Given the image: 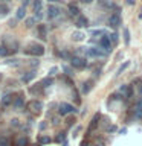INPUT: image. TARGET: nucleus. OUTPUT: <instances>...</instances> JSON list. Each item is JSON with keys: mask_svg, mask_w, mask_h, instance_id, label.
<instances>
[{"mask_svg": "<svg viewBox=\"0 0 142 146\" xmlns=\"http://www.w3.org/2000/svg\"><path fill=\"white\" fill-rule=\"evenodd\" d=\"M38 141L41 145H48V143H50V137H48V135H41L40 139H38Z\"/></svg>", "mask_w": 142, "mask_h": 146, "instance_id": "obj_20", "label": "nucleus"}, {"mask_svg": "<svg viewBox=\"0 0 142 146\" xmlns=\"http://www.w3.org/2000/svg\"><path fill=\"white\" fill-rule=\"evenodd\" d=\"M0 146H9V139L8 137H0Z\"/></svg>", "mask_w": 142, "mask_h": 146, "instance_id": "obj_26", "label": "nucleus"}, {"mask_svg": "<svg viewBox=\"0 0 142 146\" xmlns=\"http://www.w3.org/2000/svg\"><path fill=\"white\" fill-rule=\"evenodd\" d=\"M25 23H26V26H27V27H32V26L35 25V18H32V17H31V18H26V21H25Z\"/></svg>", "mask_w": 142, "mask_h": 146, "instance_id": "obj_28", "label": "nucleus"}, {"mask_svg": "<svg viewBox=\"0 0 142 146\" xmlns=\"http://www.w3.org/2000/svg\"><path fill=\"white\" fill-rule=\"evenodd\" d=\"M109 36H110V41H113V43H118V36H119V35L116 34V32H113V34L109 35Z\"/></svg>", "mask_w": 142, "mask_h": 146, "instance_id": "obj_31", "label": "nucleus"}, {"mask_svg": "<svg viewBox=\"0 0 142 146\" xmlns=\"http://www.w3.org/2000/svg\"><path fill=\"white\" fill-rule=\"evenodd\" d=\"M12 99H14L12 94H5L3 99H2V107H8V105H11L12 104Z\"/></svg>", "mask_w": 142, "mask_h": 146, "instance_id": "obj_13", "label": "nucleus"}, {"mask_svg": "<svg viewBox=\"0 0 142 146\" xmlns=\"http://www.w3.org/2000/svg\"><path fill=\"white\" fill-rule=\"evenodd\" d=\"M82 2H84V3H92L93 0H82Z\"/></svg>", "mask_w": 142, "mask_h": 146, "instance_id": "obj_42", "label": "nucleus"}, {"mask_svg": "<svg viewBox=\"0 0 142 146\" xmlns=\"http://www.w3.org/2000/svg\"><path fill=\"white\" fill-rule=\"evenodd\" d=\"M64 72H66L67 75H72V70H70V68H69V67H64Z\"/></svg>", "mask_w": 142, "mask_h": 146, "instance_id": "obj_38", "label": "nucleus"}, {"mask_svg": "<svg viewBox=\"0 0 142 146\" xmlns=\"http://www.w3.org/2000/svg\"><path fill=\"white\" fill-rule=\"evenodd\" d=\"M76 110L72 107L70 104H60V107H58V114L60 116H66V114H69V113H75Z\"/></svg>", "mask_w": 142, "mask_h": 146, "instance_id": "obj_2", "label": "nucleus"}, {"mask_svg": "<svg viewBox=\"0 0 142 146\" xmlns=\"http://www.w3.org/2000/svg\"><path fill=\"white\" fill-rule=\"evenodd\" d=\"M92 34H93L95 36H98V35H104V31H93Z\"/></svg>", "mask_w": 142, "mask_h": 146, "instance_id": "obj_34", "label": "nucleus"}, {"mask_svg": "<svg viewBox=\"0 0 142 146\" xmlns=\"http://www.w3.org/2000/svg\"><path fill=\"white\" fill-rule=\"evenodd\" d=\"M35 146H40V145H35Z\"/></svg>", "mask_w": 142, "mask_h": 146, "instance_id": "obj_48", "label": "nucleus"}, {"mask_svg": "<svg viewBox=\"0 0 142 146\" xmlns=\"http://www.w3.org/2000/svg\"><path fill=\"white\" fill-rule=\"evenodd\" d=\"M11 125H14V126H18V120H17V119H14V120H11Z\"/></svg>", "mask_w": 142, "mask_h": 146, "instance_id": "obj_37", "label": "nucleus"}, {"mask_svg": "<svg viewBox=\"0 0 142 146\" xmlns=\"http://www.w3.org/2000/svg\"><path fill=\"white\" fill-rule=\"evenodd\" d=\"M27 55H34V56H41L44 55V47L41 44H37V43H31L27 46V49L25 50Z\"/></svg>", "mask_w": 142, "mask_h": 146, "instance_id": "obj_1", "label": "nucleus"}, {"mask_svg": "<svg viewBox=\"0 0 142 146\" xmlns=\"http://www.w3.org/2000/svg\"><path fill=\"white\" fill-rule=\"evenodd\" d=\"M69 12L72 15H80V9H78L76 5H69Z\"/></svg>", "mask_w": 142, "mask_h": 146, "instance_id": "obj_17", "label": "nucleus"}, {"mask_svg": "<svg viewBox=\"0 0 142 146\" xmlns=\"http://www.w3.org/2000/svg\"><path fill=\"white\" fill-rule=\"evenodd\" d=\"M9 26H11V27H14V26H15V21H14V20H11V21H9Z\"/></svg>", "mask_w": 142, "mask_h": 146, "instance_id": "obj_41", "label": "nucleus"}, {"mask_svg": "<svg viewBox=\"0 0 142 146\" xmlns=\"http://www.w3.org/2000/svg\"><path fill=\"white\" fill-rule=\"evenodd\" d=\"M64 137H66V135H64V132H61V134H58V137H57V141H58V143H61V141L64 140Z\"/></svg>", "mask_w": 142, "mask_h": 146, "instance_id": "obj_32", "label": "nucleus"}, {"mask_svg": "<svg viewBox=\"0 0 142 146\" xmlns=\"http://www.w3.org/2000/svg\"><path fill=\"white\" fill-rule=\"evenodd\" d=\"M99 114H95V117L92 119V123H90V126H89V132H92L96 128V125H98V120H99Z\"/></svg>", "mask_w": 142, "mask_h": 146, "instance_id": "obj_14", "label": "nucleus"}, {"mask_svg": "<svg viewBox=\"0 0 142 146\" xmlns=\"http://www.w3.org/2000/svg\"><path fill=\"white\" fill-rule=\"evenodd\" d=\"M38 29H40V36H41V38H44V36H46V27L43 25H40Z\"/></svg>", "mask_w": 142, "mask_h": 146, "instance_id": "obj_30", "label": "nucleus"}, {"mask_svg": "<svg viewBox=\"0 0 142 146\" xmlns=\"http://www.w3.org/2000/svg\"><path fill=\"white\" fill-rule=\"evenodd\" d=\"M73 122H75V119H67V125H72Z\"/></svg>", "mask_w": 142, "mask_h": 146, "instance_id": "obj_39", "label": "nucleus"}, {"mask_svg": "<svg viewBox=\"0 0 142 146\" xmlns=\"http://www.w3.org/2000/svg\"><path fill=\"white\" fill-rule=\"evenodd\" d=\"M60 14V8L55 6V5H49L48 6V17L49 18H55Z\"/></svg>", "mask_w": 142, "mask_h": 146, "instance_id": "obj_8", "label": "nucleus"}, {"mask_svg": "<svg viewBox=\"0 0 142 146\" xmlns=\"http://www.w3.org/2000/svg\"><path fill=\"white\" fill-rule=\"evenodd\" d=\"M135 117L139 119V120H142V107H137L135 110Z\"/></svg>", "mask_w": 142, "mask_h": 146, "instance_id": "obj_25", "label": "nucleus"}, {"mask_svg": "<svg viewBox=\"0 0 142 146\" xmlns=\"http://www.w3.org/2000/svg\"><path fill=\"white\" fill-rule=\"evenodd\" d=\"M107 131H109V132H113V131H116V126H109V128H107Z\"/></svg>", "mask_w": 142, "mask_h": 146, "instance_id": "obj_36", "label": "nucleus"}, {"mask_svg": "<svg viewBox=\"0 0 142 146\" xmlns=\"http://www.w3.org/2000/svg\"><path fill=\"white\" fill-rule=\"evenodd\" d=\"M40 128H41V129H44V128H46V122H41L40 123Z\"/></svg>", "mask_w": 142, "mask_h": 146, "instance_id": "obj_40", "label": "nucleus"}, {"mask_svg": "<svg viewBox=\"0 0 142 146\" xmlns=\"http://www.w3.org/2000/svg\"><path fill=\"white\" fill-rule=\"evenodd\" d=\"M57 70H58L57 67H52V68L49 70V75H50V76H52V75H55V73H57Z\"/></svg>", "mask_w": 142, "mask_h": 146, "instance_id": "obj_35", "label": "nucleus"}, {"mask_svg": "<svg viewBox=\"0 0 142 146\" xmlns=\"http://www.w3.org/2000/svg\"><path fill=\"white\" fill-rule=\"evenodd\" d=\"M52 85V79L50 78H44L43 81H41V87H50Z\"/></svg>", "mask_w": 142, "mask_h": 146, "instance_id": "obj_24", "label": "nucleus"}, {"mask_svg": "<svg viewBox=\"0 0 142 146\" xmlns=\"http://www.w3.org/2000/svg\"><path fill=\"white\" fill-rule=\"evenodd\" d=\"M34 78H35V72L32 70V72H29V73H26V75H23V76H21V81L25 82V84H27V82H31Z\"/></svg>", "mask_w": 142, "mask_h": 146, "instance_id": "obj_12", "label": "nucleus"}, {"mask_svg": "<svg viewBox=\"0 0 142 146\" xmlns=\"http://www.w3.org/2000/svg\"><path fill=\"white\" fill-rule=\"evenodd\" d=\"M26 14V6H20L17 9V20H23Z\"/></svg>", "mask_w": 142, "mask_h": 146, "instance_id": "obj_15", "label": "nucleus"}, {"mask_svg": "<svg viewBox=\"0 0 142 146\" xmlns=\"http://www.w3.org/2000/svg\"><path fill=\"white\" fill-rule=\"evenodd\" d=\"M12 105H14L15 108H18V110L23 108V96H21V93H18L15 98L12 99Z\"/></svg>", "mask_w": 142, "mask_h": 146, "instance_id": "obj_11", "label": "nucleus"}, {"mask_svg": "<svg viewBox=\"0 0 142 146\" xmlns=\"http://www.w3.org/2000/svg\"><path fill=\"white\" fill-rule=\"evenodd\" d=\"M27 108H29L32 113L38 114V113L41 111V110H43V102H41V100H37V99H34V100H31V102L27 104Z\"/></svg>", "mask_w": 142, "mask_h": 146, "instance_id": "obj_3", "label": "nucleus"}, {"mask_svg": "<svg viewBox=\"0 0 142 146\" xmlns=\"http://www.w3.org/2000/svg\"><path fill=\"white\" fill-rule=\"evenodd\" d=\"M49 2H58V0H49Z\"/></svg>", "mask_w": 142, "mask_h": 146, "instance_id": "obj_47", "label": "nucleus"}, {"mask_svg": "<svg viewBox=\"0 0 142 146\" xmlns=\"http://www.w3.org/2000/svg\"><path fill=\"white\" fill-rule=\"evenodd\" d=\"M17 146H27V139L26 137H20L17 140Z\"/></svg>", "mask_w": 142, "mask_h": 146, "instance_id": "obj_23", "label": "nucleus"}, {"mask_svg": "<svg viewBox=\"0 0 142 146\" xmlns=\"http://www.w3.org/2000/svg\"><path fill=\"white\" fill-rule=\"evenodd\" d=\"M98 2L102 5V6H110V2H109V0H98Z\"/></svg>", "mask_w": 142, "mask_h": 146, "instance_id": "obj_33", "label": "nucleus"}, {"mask_svg": "<svg viewBox=\"0 0 142 146\" xmlns=\"http://www.w3.org/2000/svg\"><path fill=\"white\" fill-rule=\"evenodd\" d=\"M128 66H130V62H128V61H125V62H124V64H122L121 67H119V70H118V75H119V73H122V72L125 70V68H127Z\"/></svg>", "mask_w": 142, "mask_h": 146, "instance_id": "obj_29", "label": "nucleus"}, {"mask_svg": "<svg viewBox=\"0 0 142 146\" xmlns=\"http://www.w3.org/2000/svg\"><path fill=\"white\" fill-rule=\"evenodd\" d=\"M76 27H86L89 25V20L84 17V15H76V21H75Z\"/></svg>", "mask_w": 142, "mask_h": 146, "instance_id": "obj_10", "label": "nucleus"}, {"mask_svg": "<svg viewBox=\"0 0 142 146\" xmlns=\"http://www.w3.org/2000/svg\"><path fill=\"white\" fill-rule=\"evenodd\" d=\"M8 11H9V9H8V6H5V5H0V15H6V14H8Z\"/></svg>", "mask_w": 142, "mask_h": 146, "instance_id": "obj_27", "label": "nucleus"}, {"mask_svg": "<svg viewBox=\"0 0 142 146\" xmlns=\"http://www.w3.org/2000/svg\"><path fill=\"white\" fill-rule=\"evenodd\" d=\"M0 78H2V76H0Z\"/></svg>", "mask_w": 142, "mask_h": 146, "instance_id": "obj_49", "label": "nucleus"}, {"mask_svg": "<svg viewBox=\"0 0 142 146\" xmlns=\"http://www.w3.org/2000/svg\"><path fill=\"white\" fill-rule=\"evenodd\" d=\"M139 18H142V8H141V12H139Z\"/></svg>", "mask_w": 142, "mask_h": 146, "instance_id": "obj_45", "label": "nucleus"}, {"mask_svg": "<svg viewBox=\"0 0 142 146\" xmlns=\"http://www.w3.org/2000/svg\"><path fill=\"white\" fill-rule=\"evenodd\" d=\"M70 64H72V67L73 68H78V70H82V68L86 67V59L84 58H80V56H73L70 59Z\"/></svg>", "mask_w": 142, "mask_h": 146, "instance_id": "obj_4", "label": "nucleus"}, {"mask_svg": "<svg viewBox=\"0 0 142 146\" xmlns=\"http://www.w3.org/2000/svg\"><path fill=\"white\" fill-rule=\"evenodd\" d=\"M124 43L130 44V31L128 29H124Z\"/></svg>", "mask_w": 142, "mask_h": 146, "instance_id": "obj_19", "label": "nucleus"}, {"mask_svg": "<svg viewBox=\"0 0 142 146\" xmlns=\"http://www.w3.org/2000/svg\"><path fill=\"white\" fill-rule=\"evenodd\" d=\"M92 90V82L90 81H87V82H84V84H82V93H89V91Z\"/></svg>", "mask_w": 142, "mask_h": 146, "instance_id": "obj_18", "label": "nucleus"}, {"mask_svg": "<svg viewBox=\"0 0 142 146\" xmlns=\"http://www.w3.org/2000/svg\"><path fill=\"white\" fill-rule=\"evenodd\" d=\"M87 55H90V56H105L107 52H102L98 47H90V49H87Z\"/></svg>", "mask_w": 142, "mask_h": 146, "instance_id": "obj_7", "label": "nucleus"}, {"mask_svg": "<svg viewBox=\"0 0 142 146\" xmlns=\"http://www.w3.org/2000/svg\"><path fill=\"white\" fill-rule=\"evenodd\" d=\"M137 107H142V99L139 100V102H137Z\"/></svg>", "mask_w": 142, "mask_h": 146, "instance_id": "obj_44", "label": "nucleus"}, {"mask_svg": "<svg viewBox=\"0 0 142 146\" xmlns=\"http://www.w3.org/2000/svg\"><path fill=\"white\" fill-rule=\"evenodd\" d=\"M9 53V49L6 47V46H0V56H6V55Z\"/></svg>", "mask_w": 142, "mask_h": 146, "instance_id": "obj_21", "label": "nucleus"}, {"mask_svg": "<svg viewBox=\"0 0 142 146\" xmlns=\"http://www.w3.org/2000/svg\"><path fill=\"white\" fill-rule=\"evenodd\" d=\"M99 44H101V47H102L105 52H110V50H112V41H110V36H107V35L101 36Z\"/></svg>", "mask_w": 142, "mask_h": 146, "instance_id": "obj_5", "label": "nucleus"}, {"mask_svg": "<svg viewBox=\"0 0 142 146\" xmlns=\"http://www.w3.org/2000/svg\"><path fill=\"white\" fill-rule=\"evenodd\" d=\"M34 11L35 12H41V0H35L34 2Z\"/></svg>", "mask_w": 142, "mask_h": 146, "instance_id": "obj_22", "label": "nucleus"}, {"mask_svg": "<svg viewBox=\"0 0 142 146\" xmlns=\"http://www.w3.org/2000/svg\"><path fill=\"white\" fill-rule=\"evenodd\" d=\"M139 93H141V94H142V85H141V87H139Z\"/></svg>", "mask_w": 142, "mask_h": 146, "instance_id": "obj_46", "label": "nucleus"}, {"mask_svg": "<svg viewBox=\"0 0 142 146\" xmlns=\"http://www.w3.org/2000/svg\"><path fill=\"white\" fill-rule=\"evenodd\" d=\"M109 25L112 27H118L121 25V17H119L118 14H112V15L109 17Z\"/></svg>", "mask_w": 142, "mask_h": 146, "instance_id": "obj_6", "label": "nucleus"}, {"mask_svg": "<svg viewBox=\"0 0 142 146\" xmlns=\"http://www.w3.org/2000/svg\"><path fill=\"white\" fill-rule=\"evenodd\" d=\"M127 3H128V5H133L135 2H133V0H127Z\"/></svg>", "mask_w": 142, "mask_h": 146, "instance_id": "obj_43", "label": "nucleus"}, {"mask_svg": "<svg viewBox=\"0 0 142 146\" xmlns=\"http://www.w3.org/2000/svg\"><path fill=\"white\" fill-rule=\"evenodd\" d=\"M84 34H82V32H73V34H72V40L73 41H82V40H84Z\"/></svg>", "mask_w": 142, "mask_h": 146, "instance_id": "obj_16", "label": "nucleus"}, {"mask_svg": "<svg viewBox=\"0 0 142 146\" xmlns=\"http://www.w3.org/2000/svg\"><path fill=\"white\" fill-rule=\"evenodd\" d=\"M119 93L122 94V98H131V94H133V91H131V87L130 85H122L121 88H119Z\"/></svg>", "mask_w": 142, "mask_h": 146, "instance_id": "obj_9", "label": "nucleus"}]
</instances>
